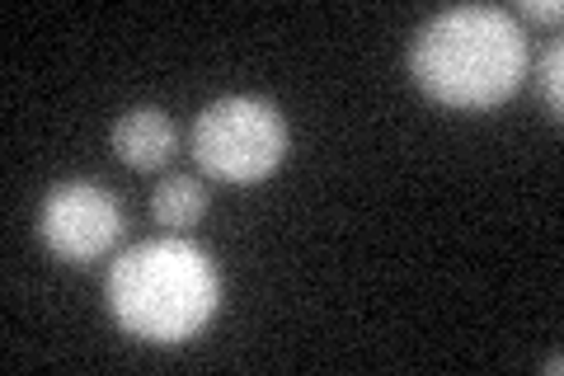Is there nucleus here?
<instances>
[{
  "label": "nucleus",
  "mask_w": 564,
  "mask_h": 376,
  "mask_svg": "<svg viewBox=\"0 0 564 376\" xmlns=\"http://www.w3.org/2000/svg\"><path fill=\"white\" fill-rule=\"evenodd\" d=\"M518 14H522V20H560L564 6H560V0H522ZM518 14H513V20H518Z\"/></svg>",
  "instance_id": "8"
},
{
  "label": "nucleus",
  "mask_w": 564,
  "mask_h": 376,
  "mask_svg": "<svg viewBox=\"0 0 564 376\" xmlns=\"http://www.w3.org/2000/svg\"><path fill=\"white\" fill-rule=\"evenodd\" d=\"M113 151H118V160H128L132 170L165 165L174 155V122L161 109H151V104L128 109L113 122Z\"/></svg>",
  "instance_id": "5"
},
{
  "label": "nucleus",
  "mask_w": 564,
  "mask_h": 376,
  "mask_svg": "<svg viewBox=\"0 0 564 376\" xmlns=\"http://www.w3.org/2000/svg\"><path fill=\"white\" fill-rule=\"evenodd\" d=\"M410 76L447 109H494L527 80V29L503 6L437 10L410 43Z\"/></svg>",
  "instance_id": "1"
},
{
  "label": "nucleus",
  "mask_w": 564,
  "mask_h": 376,
  "mask_svg": "<svg viewBox=\"0 0 564 376\" xmlns=\"http://www.w3.org/2000/svg\"><path fill=\"white\" fill-rule=\"evenodd\" d=\"M560 66H564V47L560 43H551L545 47V57H541V99H545V109H551L555 118H560V109H564V89H560Z\"/></svg>",
  "instance_id": "7"
},
{
  "label": "nucleus",
  "mask_w": 564,
  "mask_h": 376,
  "mask_svg": "<svg viewBox=\"0 0 564 376\" xmlns=\"http://www.w3.org/2000/svg\"><path fill=\"white\" fill-rule=\"evenodd\" d=\"M122 230V207L104 184L70 179L43 198L39 236L62 264H95L113 249Z\"/></svg>",
  "instance_id": "4"
},
{
  "label": "nucleus",
  "mask_w": 564,
  "mask_h": 376,
  "mask_svg": "<svg viewBox=\"0 0 564 376\" xmlns=\"http://www.w3.org/2000/svg\"><path fill=\"white\" fill-rule=\"evenodd\" d=\"M151 212H155V222H161V226L184 230V226H193V222H203V212H207V189L198 184V179H188V174H174V179H165V184L155 189Z\"/></svg>",
  "instance_id": "6"
},
{
  "label": "nucleus",
  "mask_w": 564,
  "mask_h": 376,
  "mask_svg": "<svg viewBox=\"0 0 564 376\" xmlns=\"http://www.w3.org/2000/svg\"><path fill=\"white\" fill-rule=\"evenodd\" d=\"M193 155L226 184L269 179L288 155V118L259 95H226L193 118Z\"/></svg>",
  "instance_id": "3"
},
{
  "label": "nucleus",
  "mask_w": 564,
  "mask_h": 376,
  "mask_svg": "<svg viewBox=\"0 0 564 376\" xmlns=\"http://www.w3.org/2000/svg\"><path fill=\"white\" fill-rule=\"evenodd\" d=\"M217 307L221 273L193 240H141L109 268V311L141 344H188Z\"/></svg>",
  "instance_id": "2"
}]
</instances>
